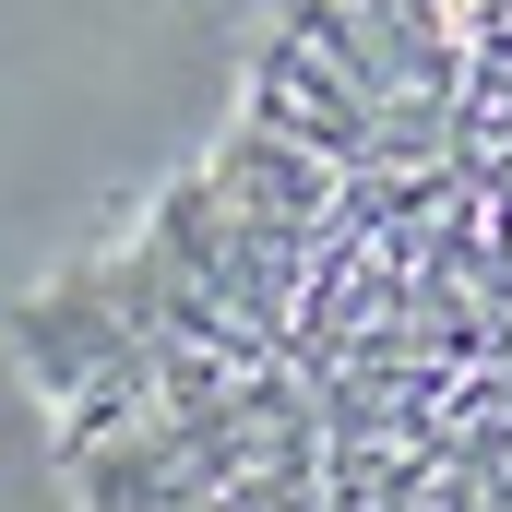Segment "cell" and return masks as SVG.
Wrapping results in <instances>:
<instances>
[{
  "label": "cell",
  "mask_w": 512,
  "mask_h": 512,
  "mask_svg": "<svg viewBox=\"0 0 512 512\" xmlns=\"http://www.w3.org/2000/svg\"><path fill=\"white\" fill-rule=\"evenodd\" d=\"M12 382L72 512H512V0H274Z\"/></svg>",
  "instance_id": "1"
}]
</instances>
